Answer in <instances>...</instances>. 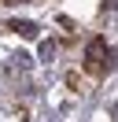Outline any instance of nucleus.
<instances>
[{"label": "nucleus", "instance_id": "obj_1", "mask_svg": "<svg viewBox=\"0 0 118 122\" xmlns=\"http://www.w3.org/2000/svg\"><path fill=\"white\" fill-rule=\"evenodd\" d=\"M114 67V52H111L107 45H103L100 37L88 45V56H85V70L88 74H103V70H111Z\"/></svg>", "mask_w": 118, "mask_h": 122}, {"label": "nucleus", "instance_id": "obj_2", "mask_svg": "<svg viewBox=\"0 0 118 122\" xmlns=\"http://www.w3.org/2000/svg\"><path fill=\"white\" fill-rule=\"evenodd\" d=\"M7 30L22 33V37H37V26H33V22H26V19H22V22H7Z\"/></svg>", "mask_w": 118, "mask_h": 122}, {"label": "nucleus", "instance_id": "obj_3", "mask_svg": "<svg viewBox=\"0 0 118 122\" xmlns=\"http://www.w3.org/2000/svg\"><path fill=\"white\" fill-rule=\"evenodd\" d=\"M41 56H44V63H48L52 56H55V45H52V41H44V45H41Z\"/></svg>", "mask_w": 118, "mask_h": 122}]
</instances>
